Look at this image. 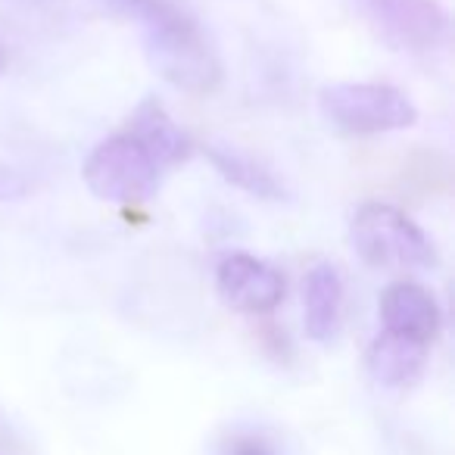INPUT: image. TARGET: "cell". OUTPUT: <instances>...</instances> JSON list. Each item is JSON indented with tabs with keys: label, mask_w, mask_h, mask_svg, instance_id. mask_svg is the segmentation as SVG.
Instances as JSON below:
<instances>
[{
	"label": "cell",
	"mask_w": 455,
	"mask_h": 455,
	"mask_svg": "<svg viewBox=\"0 0 455 455\" xmlns=\"http://www.w3.org/2000/svg\"><path fill=\"white\" fill-rule=\"evenodd\" d=\"M113 16L132 20L153 72L172 88L206 97L221 88L225 66L212 38L181 0H100Z\"/></svg>",
	"instance_id": "cell-1"
},
{
	"label": "cell",
	"mask_w": 455,
	"mask_h": 455,
	"mask_svg": "<svg viewBox=\"0 0 455 455\" xmlns=\"http://www.w3.org/2000/svg\"><path fill=\"white\" fill-rule=\"evenodd\" d=\"M349 243L380 272H434L440 256L421 225L390 203H362L349 219Z\"/></svg>",
	"instance_id": "cell-2"
},
{
	"label": "cell",
	"mask_w": 455,
	"mask_h": 455,
	"mask_svg": "<svg viewBox=\"0 0 455 455\" xmlns=\"http://www.w3.org/2000/svg\"><path fill=\"white\" fill-rule=\"evenodd\" d=\"M163 172L165 169L156 163V156L125 128L103 138L82 165V178L91 194L116 206L150 203L163 184Z\"/></svg>",
	"instance_id": "cell-3"
},
{
	"label": "cell",
	"mask_w": 455,
	"mask_h": 455,
	"mask_svg": "<svg viewBox=\"0 0 455 455\" xmlns=\"http://www.w3.org/2000/svg\"><path fill=\"white\" fill-rule=\"evenodd\" d=\"M318 107L331 128L343 134L403 132L418 122V107L393 84L334 82L318 91Z\"/></svg>",
	"instance_id": "cell-4"
},
{
	"label": "cell",
	"mask_w": 455,
	"mask_h": 455,
	"mask_svg": "<svg viewBox=\"0 0 455 455\" xmlns=\"http://www.w3.org/2000/svg\"><path fill=\"white\" fill-rule=\"evenodd\" d=\"M368 26L396 51L424 53L446 44L449 13L440 0H353Z\"/></svg>",
	"instance_id": "cell-5"
},
{
	"label": "cell",
	"mask_w": 455,
	"mask_h": 455,
	"mask_svg": "<svg viewBox=\"0 0 455 455\" xmlns=\"http://www.w3.org/2000/svg\"><path fill=\"white\" fill-rule=\"evenodd\" d=\"M215 293L221 303L247 315H268L284 303V275L250 253H228L215 268Z\"/></svg>",
	"instance_id": "cell-6"
},
{
	"label": "cell",
	"mask_w": 455,
	"mask_h": 455,
	"mask_svg": "<svg viewBox=\"0 0 455 455\" xmlns=\"http://www.w3.org/2000/svg\"><path fill=\"white\" fill-rule=\"evenodd\" d=\"M380 322H384V331L399 337H409V340H418L424 347L434 343V337L440 334V306H436L434 293L427 287H421L418 281H393V284L384 287L380 293Z\"/></svg>",
	"instance_id": "cell-7"
},
{
	"label": "cell",
	"mask_w": 455,
	"mask_h": 455,
	"mask_svg": "<svg viewBox=\"0 0 455 455\" xmlns=\"http://www.w3.org/2000/svg\"><path fill=\"white\" fill-rule=\"evenodd\" d=\"M125 132L132 138H138L147 150L156 156V163L163 169H172V165H181L184 159L194 153V144L190 138L181 132L175 119L169 116V109L156 100V97H147L134 107V113L128 116Z\"/></svg>",
	"instance_id": "cell-8"
},
{
	"label": "cell",
	"mask_w": 455,
	"mask_h": 455,
	"mask_svg": "<svg viewBox=\"0 0 455 455\" xmlns=\"http://www.w3.org/2000/svg\"><path fill=\"white\" fill-rule=\"evenodd\" d=\"M343 315V278L331 262H315L303 281V324L306 337L328 343L340 328Z\"/></svg>",
	"instance_id": "cell-9"
},
{
	"label": "cell",
	"mask_w": 455,
	"mask_h": 455,
	"mask_svg": "<svg viewBox=\"0 0 455 455\" xmlns=\"http://www.w3.org/2000/svg\"><path fill=\"white\" fill-rule=\"evenodd\" d=\"M424 359H427L424 343L384 331L368 349V371L384 387H409L421 374Z\"/></svg>",
	"instance_id": "cell-10"
},
{
	"label": "cell",
	"mask_w": 455,
	"mask_h": 455,
	"mask_svg": "<svg viewBox=\"0 0 455 455\" xmlns=\"http://www.w3.org/2000/svg\"><path fill=\"white\" fill-rule=\"evenodd\" d=\"M206 159L228 184L241 188L243 194L259 196V200H284V184L275 178V172L268 165H262L250 153H241L225 144H209Z\"/></svg>",
	"instance_id": "cell-11"
},
{
	"label": "cell",
	"mask_w": 455,
	"mask_h": 455,
	"mask_svg": "<svg viewBox=\"0 0 455 455\" xmlns=\"http://www.w3.org/2000/svg\"><path fill=\"white\" fill-rule=\"evenodd\" d=\"M221 455H278L275 446L262 434H235L228 436Z\"/></svg>",
	"instance_id": "cell-12"
},
{
	"label": "cell",
	"mask_w": 455,
	"mask_h": 455,
	"mask_svg": "<svg viewBox=\"0 0 455 455\" xmlns=\"http://www.w3.org/2000/svg\"><path fill=\"white\" fill-rule=\"evenodd\" d=\"M28 194V181L13 169V165L0 163V203L4 200H20Z\"/></svg>",
	"instance_id": "cell-13"
},
{
	"label": "cell",
	"mask_w": 455,
	"mask_h": 455,
	"mask_svg": "<svg viewBox=\"0 0 455 455\" xmlns=\"http://www.w3.org/2000/svg\"><path fill=\"white\" fill-rule=\"evenodd\" d=\"M7 69V53H4V47H0V72Z\"/></svg>",
	"instance_id": "cell-14"
}]
</instances>
